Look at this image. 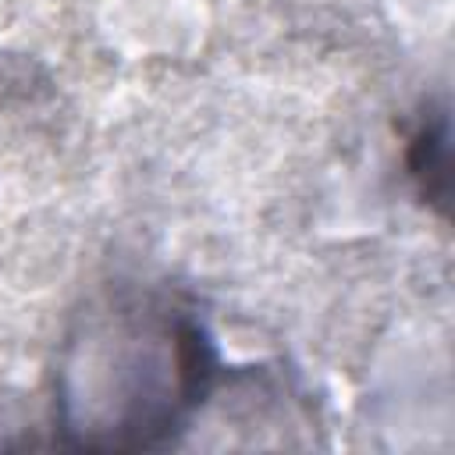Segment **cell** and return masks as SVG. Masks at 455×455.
<instances>
[{"label": "cell", "instance_id": "obj_1", "mask_svg": "<svg viewBox=\"0 0 455 455\" xmlns=\"http://www.w3.org/2000/svg\"><path fill=\"white\" fill-rule=\"evenodd\" d=\"M217 377L206 327L181 302L124 291L96 302L57 366V427L82 451H146L171 441Z\"/></svg>", "mask_w": 455, "mask_h": 455}, {"label": "cell", "instance_id": "obj_2", "mask_svg": "<svg viewBox=\"0 0 455 455\" xmlns=\"http://www.w3.org/2000/svg\"><path fill=\"white\" fill-rule=\"evenodd\" d=\"M409 174L419 185V196L427 203L444 206L448 196V117L437 110V117H423L409 142Z\"/></svg>", "mask_w": 455, "mask_h": 455}]
</instances>
